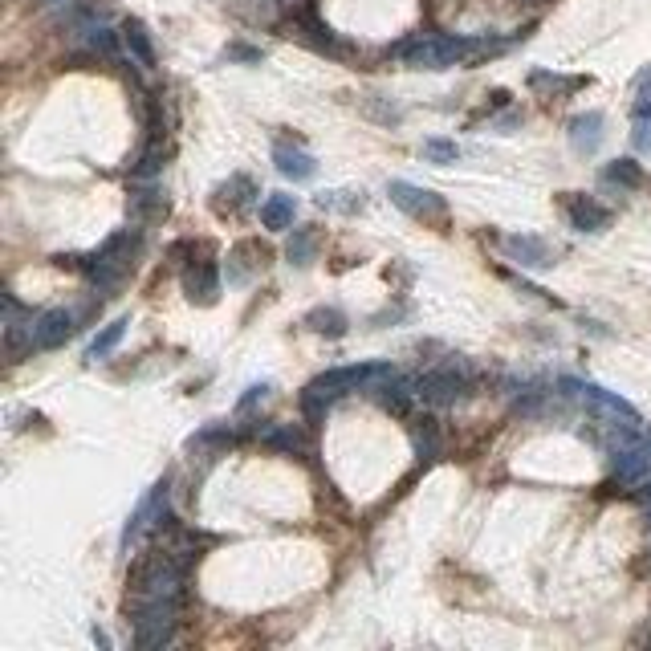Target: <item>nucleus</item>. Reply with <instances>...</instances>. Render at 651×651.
I'll return each instance as SVG.
<instances>
[{"label":"nucleus","mask_w":651,"mask_h":651,"mask_svg":"<svg viewBox=\"0 0 651 651\" xmlns=\"http://www.w3.org/2000/svg\"><path fill=\"white\" fill-rule=\"evenodd\" d=\"M135 249H139V232L123 228V232H114L98 253H90V257H57V265H62V269H66V265H70V269H82V273L90 277V285H94L98 293H106V289H114L118 281L127 277Z\"/></svg>","instance_id":"1"},{"label":"nucleus","mask_w":651,"mask_h":651,"mask_svg":"<svg viewBox=\"0 0 651 651\" xmlns=\"http://www.w3.org/2000/svg\"><path fill=\"white\" fill-rule=\"evenodd\" d=\"M485 49V41L477 37H444V33H420L403 41L395 53L403 57L407 66H420V70H448V66H460V62H472Z\"/></svg>","instance_id":"2"},{"label":"nucleus","mask_w":651,"mask_h":651,"mask_svg":"<svg viewBox=\"0 0 651 651\" xmlns=\"http://www.w3.org/2000/svg\"><path fill=\"white\" fill-rule=\"evenodd\" d=\"M391 375V363H359V367H334V371H326V375H318L310 387H306V395H302V407H306V416L310 420H322V407L330 403V399H338V395H346V391H359V387H375L379 379H387Z\"/></svg>","instance_id":"3"},{"label":"nucleus","mask_w":651,"mask_h":651,"mask_svg":"<svg viewBox=\"0 0 651 651\" xmlns=\"http://www.w3.org/2000/svg\"><path fill=\"white\" fill-rule=\"evenodd\" d=\"M175 635V599H143L135 603V643L143 651L167 647Z\"/></svg>","instance_id":"4"},{"label":"nucleus","mask_w":651,"mask_h":651,"mask_svg":"<svg viewBox=\"0 0 651 651\" xmlns=\"http://www.w3.org/2000/svg\"><path fill=\"white\" fill-rule=\"evenodd\" d=\"M562 387L574 395V399H582V403H590L595 411H603L607 420H615V428H639V411L627 403V399H619V395H611V391H603V387H595V383H578V379H562Z\"/></svg>","instance_id":"5"},{"label":"nucleus","mask_w":651,"mask_h":651,"mask_svg":"<svg viewBox=\"0 0 651 651\" xmlns=\"http://www.w3.org/2000/svg\"><path fill=\"white\" fill-rule=\"evenodd\" d=\"M615 481L623 489L651 485V444L647 440H623V444H615Z\"/></svg>","instance_id":"6"},{"label":"nucleus","mask_w":651,"mask_h":651,"mask_svg":"<svg viewBox=\"0 0 651 651\" xmlns=\"http://www.w3.org/2000/svg\"><path fill=\"white\" fill-rule=\"evenodd\" d=\"M387 196H391V204L403 208L407 216H420V220H440V216H444V196H436V192H428V188H416V184L395 180V184L387 188Z\"/></svg>","instance_id":"7"},{"label":"nucleus","mask_w":651,"mask_h":651,"mask_svg":"<svg viewBox=\"0 0 651 651\" xmlns=\"http://www.w3.org/2000/svg\"><path fill=\"white\" fill-rule=\"evenodd\" d=\"M416 395L432 407H452L468 395V379L456 375V371H428L420 383H416Z\"/></svg>","instance_id":"8"},{"label":"nucleus","mask_w":651,"mask_h":651,"mask_svg":"<svg viewBox=\"0 0 651 651\" xmlns=\"http://www.w3.org/2000/svg\"><path fill=\"white\" fill-rule=\"evenodd\" d=\"M505 253L521 269H550L554 265V249L542 241V236H505Z\"/></svg>","instance_id":"9"},{"label":"nucleus","mask_w":651,"mask_h":651,"mask_svg":"<svg viewBox=\"0 0 651 651\" xmlns=\"http://www.w3.org/2000/svg\"><path fill=\"white\" fill-rule=\"evenodd\" d=\"M184 289H188V298L196 302H212L216 293H220V273H216V261L212 257H204V261H196L192 257V265L184 269Z\"/></svg>","instance_id":"10"},{"label":"nucleus","mask_w":651,"mask_h":651,"mask_svg":"<svg viewBox=\"0 0 651 651\" xmlns=\"http://www.w3.org/2000/svg\"><path fill=\"white\" fill-rule=\"evenodd\" d=\"M603 127H607V118H603L599 110L578 114L574 123H570V147H574L578 155H595L599 143H603Z\"/></svg>","instance_id":"11"},{"label":"nucleus","mask_w":651,"mask_h":651,"mask_svg":"<svg viewBox=\"0 0 651 651\" xmlns=\"http://www.w3.org/2000/svg\"><path fill=\"white\" fill-rule=\"evenodd\" d=\"M70 330H74V314L49 310V314H41L37 326H33V346H37V350H53V346H62V342L70 338Z\"/></svg>","instance_id":"12"},{"label":"nucleus","mask_w":651,"mask_h":651,"mask_svg":"<svg viewBox=\"0 0 651 651\" xmlns=\"http://www.w3.org/2000/svg\"><path fill=\"white\" fill-rule=\"evenodd\" d=\"M566 212H570V224L578 232H603L611 224V212L599 200H590V196H570L566 200Z\"/></svg>","instance_id":"13"},{"label":"nucleus","mask_w":651,"mask_h":651,"mask_svg":"<svg viewBox=\"0 0 651 651\" xmlns=\"http://www.w3.org/2000/svg\"><path fill=\"white\" fill-rule=\"evenodd\" d=\"M273 163H277V171L285 175V180H314V171H318V163H314L310 151L289 147V143H277Z\"/></svg>","instance_id":"14"},{"label":"nucleus","mask_w":651,"mask_h":651,"mask_svg":"<svg viewBox=\"0 0 651 651\" xmlns=\"http://www.w3.org/2000/svg\"><path fill=\"white\" fill-rule=\"evenodd\" d=\"M163 513H167V485H155V493H151V497H147V501L135 509V517L127 521V529H123V546H131V542L143 534L147 525H155L151 517H163Z\"/></svg>","instance_id":"15"},{"label":"nucleus","mask_w":651,"mask_h":651,"mask_svg":"<svg viewBox=\"0 0 651 651\" xmlns=\"http://www.w3.org/2000/svg\"><path fill=\"white\" fill-rule=\"evenodd\" d=\"M123 41H127L131 57H135L143 70H155V45H151V33H147L143 21H127V25H123Z\"/></svg>","instance_id":"16"},{"label":"nucleus","mask_w":651,"mask_h":651,"mask_svg":"<svg viewBox=\"0 0 651 651\" xmlns=\"http://www.w3.org/2000/svg\"><path fill=\"white\" fill-rule=\"evenodd\" d=\"M293 212H298V200L285 196V192H273V196L261 204V224L273 228V232H281V228L293 224Z\"/></svg>","instance_id":"17"},{"label":"nucleus","mask_w":651,"mask_h":651,"mask_svg":"<svg viewBox=\"0 0 651 651\" xmlns=\"http://www.w3.org/2000/svg\"><path fill=\"white\" fill-rule=\"evenodd\" d=\"M127 326H131L127 318H114V322H106V326H102V330L90 338V346H86V359H94V363H98V359H106V354H110L118 342H123Z\"/></svg>","instance_id":"18"},{"label":"nucleus","mask_w":651,"mask_h":651,"mask_svg":"<svg viewBox=\"0 0 651 651\" xmlns=\"http://www.w3.org/2000/svg\"><path fill=\"white\" fill-rule=\"evenodd\" d=\"M603 184L635 192V188L643 184V167H639L635 159H615V163H607V167H603Z\"/></svg>","instance_id":"19"},{"label":"nucleus","mask_w":651,"mask_h":651,"mask_svg":"<svg viewBox=\"0 0 651 651\" xmlns=\"http://www.w3.org/2000/svg\"><path fill=\"white\" fill-rule=\"evenodd\" d=\"M314 249H318V232H314V228H293L289 245H285V257H289V265L306 269V265L314 261Z\"/></svg>","instance_id":"20"},{"label":"nucleus","mask_w":651,"mask_h":651,"mask_svg":"<svg viewBox=\"0 0 651 651\" xmlns=\"http://www.w3.org/2000/svg\"><path fill=\"white\" fill-rule=\"evenodd\" d=\"M269 448H277V452H289V456H306V440L293 432V428H285V424H277V428H269L265 436H261Z\"/></svg>","instance_id":"21"},{"label":"nucleus","mask_w":651,"mask_h":651,"mask_svg":"<svg viewBox=\"0 0 651 651\" xmlns=\"http://www.w3.org/2000/svg\"><path fill=\"white\" fill-rule=\"evenodd\" d=\"M249 196H253V180H249V175H236V180L232 184H224L220 188V200H216V208H241V204H249Z\"/></svg>","instance_id":"22"},{"label":"nucleus","mask_w":651,"mask_h":651,"mask_svg":"<svg viewBox=\"0 0 651 651\" xmlns=\"http://www.w3.org/2000/svg\"><path fill=\"white\" fill-rule=\"evenodd\" d=\"M306 326L314 334H330V338H342L346 334V318L338 310H314V314H306Z\"/></svg>","instance_id":"23"},{"label":"nucleus","mask_w":651,"mask_h":651,"mask_svg":"<svg viewBox=\"0 0 651 651\" xmlns=\"http://www.w3.org/2000/svg\"><path fill=\"white\" fill-rule=\"evenodd\" d=\"M318 208L354 212V208H363V192H322V196H318Z\"/></svg>","instance_id":"24"},{"label":"nucleus","mask_w":651,"mask_h":651,"mask_svg":"<svg viewBox=\"0 0 651 651\" xmlns=\"http://www.w3.org/2000/svg\"><path fill=\"white\" fill-rule=\"evenodd\" d=\"M86 41L90 49H98L102 57H118V45H114V33L106 25H86Z\"/></svg>","instance_id":"25"},{"label":"nucleus","mask_w":651,"mask_h":651,"mask_svg":"<svg viewBox=\"0 0 651 651\" xmlns=\"http://www.w3.org/2000/svg\"><path fill=\"white\" fill-rule=\"evenodd\" d=\"M424 155L432 159V163H456V143H448V139H428L424 143Z\"/></svg>","instance_id":"26"},{"label":"nucleus","mask_w":651,"mask_h":651,"mask_svg":"<svg viewBox=\"0 0 651 651\" xmlns=\"http://www.w3.org/2000/svg\"><path fill=\"white\" fill-rule=\"evenodd\" d=\"M635 147L643 155L651 151V114H635Z\"/></svg>","instance_id":"27"},{"label":"nucleus","mask_w":651,"mask_h":651,"mask_svg":"<svg viewBox=\"0 0 651 651\" xmlns=\"http://www.w3.org/2000/svg\"><path fill=\"white\" fill-rule=\"evenodd\" d=\"M265 391H269V387H265V383H261V387H249V395H245V399H241V411H249V407H253V403H257V399H265Z\"/></svg>","instance_id":"28"},{"label":"nucleus","mask_w":651,"mask_h":651,"mask_svg":"<svg viewBox=\"0 0 651 651\" xmlns=\"http://www.w3.org/2000/svg\"><path fill=\"white\" fill-rule=\"evenodd\" d=\"M635 90H639V98H651V66L643 70V78L635 82Z\"/></svg>","instance_id":"29"},{"label":"nucleus","mask_w":651,"mask_h":651,"mask_svg":"<svg viewBox=\"0 0 651 651\" xmlns=\"http://www.w3.org/2000/svg\"><path fill=\"white\" fill-rule=\"evenodd\" d=\"M643 513H647V521H651V497H647V501H643Z\"/></svg>","instance_id":"30"},{"label":"nucleus","mask_w":651,"mask_h":651,"mask_svg":"<svg viewBox=\"0 0 651 651\" xmlns=\"http://www.w3.org/2000/svg\"><path fill=\"white\" fill-rule=\"evenodd\" d=\"M53 5H70V0H53Z\"/></svg>","instance_id":"31"}]
</instances>
